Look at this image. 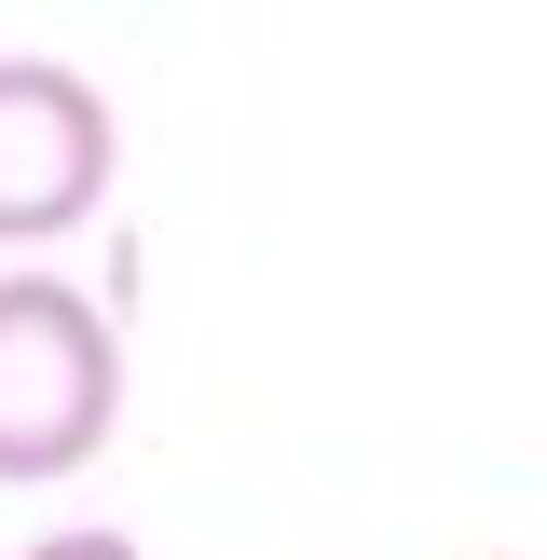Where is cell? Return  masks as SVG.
Segmentation results:
<instances>
[{
  "instance_id": "6da1fadb",
  "label": "cell",
  "mask_w": 547,
  "mask_h": 560,
  "mask_svg": "<svg viewBox=\"0 0 547 560\" xmlns=\"http://www.w3.org/2000/svg\"><path fill=\"white\" fill-rule=\"evenodd\" d=\"M124 424V342L82 288L0 273V492L82 479Z\"/></svg>"
},
{
  "instance_id": "7a4b0ae2",
  "label": "cell",
  "mask_w": 547,
  "mask_h": 560,
  "mask_svg": "<svg viewBox=\"0 0 547 560\" xmlns=\"http://www.w3.org/2000/svg\"><path fill=\"white\" fill-rule=\"evenodd\" d=\"M109 164H124V124L82 69L55 55H0V246H55L96 219Z\"/></svg>"
},
{
  "instance_id": "3957f363",
  "label": "cell",
  "mask_w": 547,
  "mask_h": 560,
  "mask_svg": "<svg viewBox=\"0 0 547 560\" xmlns=\"http://www.w3.org/2000/svg\"><path fill=\"white\" fill-rule=\"evenodd\" d=\"M27 560H137V547H124V534H96V520H82V534H42Z\"/></svg>"
}]
</instances>
